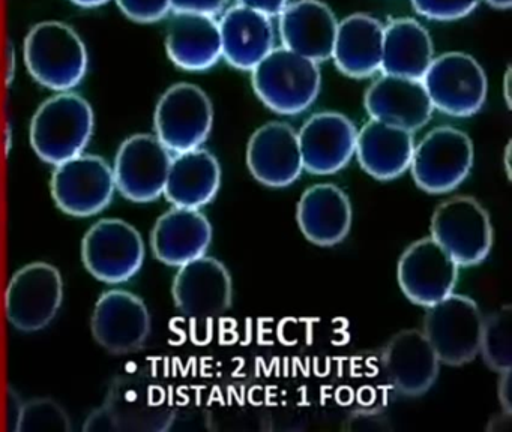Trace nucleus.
<instances>
[{
	"label": "nucleus",
	"mask_w": 512,
	"mask_h": 432,
	"mask_svg": "<svg viewBox=\"0 0 512 432\" xmlns=\"http://www.w3.org/2000/svg\"><path fill=\"white\" fill-rule=\"evenodd\" d=\"M173 411L163 389L145 374H124L110 384L106 401L92 411L86 432H161L170 428Z\"/></svg>",
	"instance_id": "obj_1"
},
{
	"label": "nucleus",
	"mask_w": 512,
	"mask_h": 432,
	"mask_svg": "<svg viewBox=\"0 0 512 432\" xmlns=\"http://www.w3.org/2000/svg\"><path fill=\"white\" fill-rule=\"evenodd\" d=\"M23 59L35 81L56 92H68L79 86L88 72L85 42L62 21L35 24L23 42Z\"/></svg>",
	"instance_id": "obj_2"
},
{
	"label": "nucleus",
	"mask_w": 512,
	"mask_h": 432,
	"mask_svg": "<svg viewBox=\"0 0 512 432\" xmlns=\"http://www.w3.org/2000/svg\"><path fill=\"white\" fill-rule=\"evenodd\" d=\"M257 98L277 114L295 116L313 105L322 87L319 63L275 47L251 71Z\"/></svg>",
	"instance_id": "obj_3"
},
{
	"label": "nucleus",
	"mask_w": 512,
	"mask_h": 432,
	"mask_svg": "<svg viewBox=\"0 0 512 432\" xmlns=\"http://www.w3.org/2000/svg\"><path fill=\"white\" fill-rule=\"evenodd\" d=\"M91 104L77 93L61 92L44 101L31 122V144L47 164L82 155L94 134Z\"/></svg>",
	"instance_id": "obj_4"
},
{
	"label": "nucleus",
	"mask_w": 512,
	"mask_h": 432,
	"mask_svg": "<svg viewBox=\"0 0 512 432\" xmlns=\"http://www.w3.org/2000/svg\"><path fill=\"white\" fill-rule=\"evenodd\" d=\"M473 158V143L466 132L452 126H439L415 144L409 170L422 191L448 194L467 179Z\"/></svg>",
	"instance_id": "obj_5"
},
{
	"label": "nucleus",
	"mask_w": 512,
	"mask_h": 432,
	"mask_svg": "<svg viewBox=\"0 0 512 432\" xmlns=\"http://www.w3.org/2000/svg\"><path fill=\"white\" fill-rule=\"evenodd\" d=\"M433 237L458 267L481 264L493 246V225L485 207L469 195L442 201L431 216Z\"/></svg>",
	"instance_id": "obj_6"
},
{
	"label": "nucleus",
	"mask_w": 512,
	"mask_h": 432,
	"mask_svg": "<svg viewBox=\"0 0 512 432\" xmlns=\"http://www.w3.org/2000/svg\"><path fill=\"white\" fill-rule=\"evenodd\" d=\"M482 323L484 317L475 300L451 293L427 306L422 332L440 363L461 366L472 362L479 354Z\"/></svg>",
	"instance_id": "obj_7"
},
{
	"label": "nucleus",
	"mask_w": 512,
	"mask_h": 432,
	"mask_svg": "<svg viewBox=\"0 0 512 432\" xmlns=\"http://www.w3.org/2000/svg\"><path fill=\"white\" fill-rule=\"evenodd\" d=\"M422 84L434 110L452 117H470L484 107L488 81L478 60L461 51L434 57Z\"/></svg>",
	"instance_id": "obj_8"
},
{
	"label": "nucleus",
	"mask_w": 512,
	"mask_h": 432,
	"mask_svg": "<svg viewBox=\"0 0 512 432\" xmlns=\"http://www.w3.org/2000/svg\"><path fill=\"white\" fill-rule=\"evenodd\" d=\"M212 125L211 99L196 84H173L161 95L155 108V135L175 155L202 147Z\"/></svg>",
	"instance_id": "obj_9"
},
{
	"label": "nucleus",
	"mask_w": 512,
	"mask_h": 432,
	"mask_svg": "<svg viewBox=\"0 0 512 432\" xmlns=\"http://www.w3.org/2000/svg\"><path fill=\"white\" fill-rule=\"evenodd\" d=\"M82 258L88 272L106 284L130 281L142 269L145 243L137 228L122 219H101L83 237Z\"/></svg>",
	"instance_id": "obj_10"
},
{
	"label": "nucleus",
	"mask_w": 512,
	"mask_h": 432,
	"mask_svg": "<svg viewBox=\"0 0 512 432\" xmlns=\"http://www.w3.org/2000/svg\"><path fill=\"white\" fill-rule=\"evenodd\" d=\"M55 167L50 188L62 212L88 218L103 212L112 203L115 176L106 159L82 153Z\"/></svg>",
	"instance_id": "obj_11"
},
{
	"label": "nucleus",
	"mask_w": 512,
	"mask_h": 432,
	"mask_svg": "<svg viewBox=\"0 0 512 432\" xmlns=\"http://www.w3.org/2000/svg\"><path fill=\"white\" fill-rule=\"evenodd\" d=\"M64 300L61 272L49 263H31L14 273L5 293V312L11 326L38 332L52 323Z\"/></svg>",
	"instance_id": "obj_12"
},
{
	"label": "nucleus",
	"mask_w": 512,
	"mask_h": 432,
	"mask_svg": "<svg viewBox=\"0 0 512 432\" xmlns=\"http://www.w3.org/2000/svg\"><path fill=\"white\" fill-rule=\"evenodd\" d=\"M172 158L157 135H131L119 147L112 167L116 189L134 203L157 200L163 195Z\"/></svg>",
	"instance_id": "obj_13"
},
{
	"label": "nucleus",
	"mask_w": 512,
	"mask_h": 432,
	"mask_svg": "<svg viewBox=\"0 0 512 432\" xmlns=\"http://www.w3.org/2000/svg\"><path fill=\"white\" fill-rule=\"evenodd\" d=\"M458 269L451 255L433 237H422L401 254L398 285L410 302L427 308L454 293Z\"/></svg>",
	"instance_id": "obj_14"
},
{
	"label": "nucleus",
	"mask_w": 512,
	"mask_h": 432,
	"mask_svg": "<svg viewBox=\"0 0 512 432\" xmlns=\"http://www.w3.org/2000/svg\"><path fill=\"white\" fill-rule=\"evenodd\" d=\"M172 294L176 308L185 317H220L232 305V276L223 261L205 254L179 267Z\"/></svg>",
	"instance_id": "obj_15"
},
{
	"label": "nucleus",
	"mask_w": 512,
	"mask_h": 432,
	"mask_svg": "<svg viewBox=\"0 0 512 432\" xmlns=\"http://www.w3.org/2000/svg\"><path fill=\"white\" fill-rule=\"evenodd\" d=\"M95 341L112 354L140 350L151 333L148 306L125 290L106 291L98 299L91 320Z\"/></svg>",
	"instance_id": "obj_16"
},
{
	"label": "nucleus",
	"mask_w": 512,
	"mask_h": 432,
	"mask_svg": "<svg viewBox=\"0 0 512 432\" xmlns=\"http://www.w3.org/2000/svg\"><path fill=\"white\" fill-rule=\"evenodd\" d=\"M355 123L337 111L313 114L298 131L302 165L308 173L328 176L343 170L356 149Z\"/></svg>",
	"instance_id": "obj_17"
},
{
	"label": "nucleus",
	"mask_w": 512,
	"mask_h": 432,
	"mask_svg": "<svg viewBox=\"0 0 512 432\" xmlns=\"http://www.w3.org/2000/svg\"><path fill=\"white\" fill-rule=\"evenodd\" d=\"M251 176L268 188H286L304 171L298 131L289 123L269 122L253 132L247 146Z\"/></svg>",
	"instance_id": "obj_18"
},
{
	"label": "nucleus",
	"mask_w": 512,
	"mask_h": 432,
	"mask_svg": "<svg viewBox=\"0 0 512 432\" xmlns=\"http://www.w3.org/2000/svg\"><path fill=\"white\" fill-rule=\"evenodd\" d=\"M440 365L422 329L401 330L383 347V371L389 384L401 395L427 393L439 377Z\"/></svg>",
	"instance_id": "obj_19"
},
{
	"label": "nucleus",
	"mask_w": 512,
	"mask_h": 432,
	"mask_svg": "<svg viewBox=\"0 0 512 432\" xmlns=\"http://www.w3.org/2000/svg\"><path fill=\"white\" fill-rule=\"evenodd\" d=\"M371 119L416 132L427 125L434 108L422 80L382 74L365 92Z\"/></svg>",
	"instance_id": "obj_20"
},
{
	"label": "nucleus",
	"mask_w": 512,
	"mask_h": 432,
	"mask_svg": "<svg viewBox=\"0 0 512 432\" xmlns=\"http://www.w3.org/2000/svg\"><path fill=\"white\" fill-rule=\"evenodd\" d=\"M283 47L316 63L331 59L338 21L322 0H295L280 15Z\"/></svg>",
	"instance_id": "obj_21"
},
{
	"label": "nucleus",
	"mask_w": 512,
	"mask_h": 432,
	"mask_svg": "<svg viewBox=\"0 0 512 432\" xmlns=\"http://www.w3.org/2000/svg\"><path fill=\"white\" fill-rule=\"evenodd\" d=\"M212 236V224L200 209L173 206L152 228V252L161 263L181 267L205 255Z\"/></svg>",
	"instance_id": "obj_22"
},
{
	"label": "nucleus",
	"mask_w": 512,
	"mask_h": 432,
	"mask_svg": "<svg viewBox=\"0 0 512 432\" xmlns=\"http://www.w3.org/2000/svg\"><path fill=\"white\" fill-rule=\"evenodd\" d=\"M352 204L340 186L317 183L299 198L296 221L305 239L317 246L343 242L352 227Z\"/></svg>",
	"instance_id": "obj_23"
},
{
	"label": "nucleus",
	"mask_w": 512,
	"mask_h": 432,
	"mask_svg": "<svg viewBox=\"0 0 512 432\" xmlns=\"http://www.w3.org/2000/svg\"><path fill=\"white\" fill-rule=\"evenodd\" d=\"M218 26L223 57L233 68L251 72L275 48L272 18L247 6L226 9Z\"/></svg>",
	"instance_id": "obj_24"
},
{
	"label": "nucleus",
	"mask_w": 512,
	"mask_h": 432,
	"mask_svg": "<svg viewBox=\"0 0 512 432\" xmlns=\"http://www.w3.org/2000/svg\"><path fill=\"white\" fill-rule=\"evenodd\" d=\"M413 147V132L371 119L358 129L355 155L365 173L386 182L409 170Z\"/></svg>",
	"instance_id": "obj_25"
},
{
	"label": "nucleus",
	"mask_w": 512,
	"mask_h": 432,
	"mask_svg": "<svg viewBox=\"0 0 512 432\" xmlns=\"http://www.w3.org/2000/svg\"><path fill=\"white\" fill-rule=\"evenodd\" d=\"M166 50L170 60L184 71L211 69L223 57L217 18L175 12L167 27Z\"/></svg>",
	"instance_id": "obj_26"
},
{
	"label": "nucleus",
	"mask_w": 512,
	"mask_h": 432,
	"mask_svg": "<svg viewBox=\"0 0 512 432\" xmlns=\"http://www.w3.org/2000/svg\"><path fill=\"white\" fill-rule=\"evenodd\" d=\"M385 24L373 15H349L338 23L331 59L341 74L368 78L382 69Z\"/></svg>",
	"instance_id": "obj_27"
},
{
	"label": "nucleus",
	"mask_w": 512,
	"mask_h": 432,
	"mask_svg": "<svg viewBox=\"0 0 512 432\" xmlns=\"http://www.w3.org/2000/svg\"><path fill=\"white\" fill-rule=\"evenodd\" d=\"M220 186V162L209 150L197 147L173 156L163 195L175 207L202 209L217 197Z\"/></svg>",
	"instance_id": "obj_28"
},
{
	"label": "nucleus",
	"mask_w": 512,
	"mask_h": 432,
	"mask_svg": "<svg viewBox=\"0 0 512 432\" xmlns=\"http://www.w3.org/2000/svg\"><path fill=\"white\" fill-rule=\"evenodd\" d=\"M434 59L430 32L415 18H395L383 29L382 74L422 80Z\"/></svg>",
	"instance_id": "obj_29"
},
{
	"label": "nucleus",
	"mask_w": 512,
	"mask_h": 432,
	"mask_svg": "<svg viewBox=\"0 0 512 432\" xmlns=\"http://www.w3.org/2000/svg\"><path fill=\"white\" fill-rule=\"evenodd\" d=\"M511 317V306L503 305L482 323L479 354L485 365L499 374L512 368Z\"/></svg>",
	"instance_id": "obj_30"
},
{
	"label": "nucleus",
	"mask_w": 512,
	"mask_h": 432,
	"mask_svg": "<svg viewBox=\"0 0 512 432\" xmlns=\"http://www.w3.org/2000/svg\"><path fill=\"white\" fill-rule=\"evenodd\" d=\"M14 431L70 432V417L55 399L35 398L22 404Z\"/></svg>",
	"instance_id": "obj_31"
},
{
	"label": "nucleus",
	"mask_w": 512,
	"mask_h": 432,
	"mask_svg": "<svg viewBox=\"0 0 512 432\" xmlns=\"http://www.w3.org/2000/svg\"><path fill=\"white\" fill-rule=\"evenodd\" d=\"M422 17L436 21H454L467 17L478 8L481 0H410Z\"/></svg>",
	"instance_id": "obj_32"
},
{
	"label": "nucleus",
	"mask_w": 512,
	"mask_h": 432,
	"mask_svg": "<svg viewBox=\"0 0 512 432\" xmlns=\"http://www.w3.org/2000/svg\"><path fill=\"white\" fill-rule=\"evenodd\" d=\"M130 20L151 24L163 20L172 11V0H116Z\"/></svg>",
	"instance_id": "obj_33"
},
{
	"label": "nucleus",
	"mask_w": 512,
	"mask_h": 432,
	"mask_svg": "<svg viewBox=\"0 0 512 432\" xmlns=\"http://www.w3.org/2000/svg\"><path fill=\"white\" fill-rule=\"evenodd\" d=\"M227 3L229 0H172V11L217 17L226 9Z\"/></svg>",
	"instance_id": "obj_34"
},
{
	"label": "nucleus",
	"mask_w": 512,
	"mask_h": 432,
	"mask_svg": "<svg viewBox=\"0 0 512 432\" xmlns=\"http://www.w3.org/2000/svg\"><path fill=\"white\" fill-rule=\"evenodd\" d=\"M238 5L247 6L254 11L262 12L268 17H278L283 9L289 5V0H236Z\"/></svg>",
	"instance_id": "obj_35"
},
{
	"label": "nucleus",
	"mask_w": 512,
	"mask_h": 432,
	"mask_svg": "<svg viewBox=\"0 0 512 432\" xmlns=\"http://www.w3.org/2000/svg\"><path fill=\"white\" fill-rule=\"evenodd\" d=\"M4 77L5 84L10 86L14 81V77H16V45L11 39H7L5 42V51H4Z\"/></svg>",
	"instance_id": "obj_36"
},
{
	"label": "nucleus",
	"mask_w": 512,
	"mask_h": 432,
	"mask_svg": "<svg viewBox=\"0 0 512 432\" xmlns=\"http://www.w3.org/2000/svg\"><path fill=\"white\" fill-rule=\"evenodd\" d=\"M511 371L500 374L499 381V401L503 413L511 416Z\"/></svg>",
	"instance_id": "obj_37"
},
{
	"label": "nucleus",
	"mask_w": 512,
	"mask_h": 432,
	"mask_svg": "<svg viewBox=\"0 0 512 432\" xmlns=\"http://www.w3.org/2000/svg\"><path fill=\"white\" fill-rule=\"evenodd\" d=\"M13 129H11L10 122L4 119L0 122V143L5 147V152L11 149V138H13Z\"/></svg>",
	"instance_id": "obj_38"
},
{
	"label": "nucleus",
	"mask_w": 512,
	"mask_h": 432,
	"mask_svg": "<svg viewBox=\"0 0 512 432\" xmlns=\"http://www.w3.org/2000/svg\"><path fill=\"white\" fill-rule=\"evenodd\" d=\"M70 2L80 8H98V6L106 5L110 0H70Z\"/></svg>",
	"instance_id": "obj_39"
},
{
	"label": "nucleus",
	"mask_w": 512,
	"mask_h": 432,
	"mask_svg": "<svg viewBox=\"0 0 512 432\" xmlns=\"http://www.w3.org/2000/svg\"><path fill=\"white\" fill-rule=\"evenodd\" d=\"M509 86H511V69H506L505 78H503V93H505L506 105H511V93H509Z\"/></svg>",
	"instance_id": "obj_40"
},
{
	"label": "nucleus",
	"mask_w": 512,
	"mask_h": 432,
	"mask_svg": "<svg viewBox=\"0 0 512 432\" xmlns=\"http://www.w3.org/2000/svg\"><path fill=\"white\" fill-rule=\"evenodd\" d=\"M485 2L496 9H509L512 5V0H485Z\"/></svg>",
	"instance_id": "obj_41"
}]
</instances>
